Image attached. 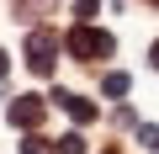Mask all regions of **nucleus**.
Returning <instances> with one entry per match:
<instances>
[{"label":"nucleus","mask_w":159,"mask_h":154,"mask_svg":"<svg viewBox=\"0 0 159 154\" xmlns=\"http://www.w3.org/2000/svg\"><path fill=\"white\" fill-rule=\"evenodd\" d=\"M64 48H69L74 58H101V53H111V37L96 32V27H74V32L64 37Z\"/></svg>","instance_id":"1"},{"label":"nucleus","mask_w":159,"mask_h":154,"mask_svg":"<svg viewBox=\"0 0 159 154\" xmlns=\"http://www.w3.org/2000/svg\"><path fill=\"white\" fill-rule=\"evenodd\" d=\"M53 53H58V32L37 27V32L27 37V64H32L37 74H53Z\"/></svg>","instance_id":"2"},{"label":"nucleus","mask_w":159,"mask_h":154,"mask_svg":"<svg viewBox=\"0 0 159 154\" xmlns=\"http://www.w3.org/2000/svg\"><path fill=\"white\" fill-rule=\"evenodd\" d=\"M53 101H58V106H64L74 122H90V117H96V106H90L85 96H74V91H53Z\"/></svg>","instance_id":"3"},{"label":"nucleus","mask_w":159,"mask_h":154,"mask_svg":"<svg viewBox=\"0 0 159 154\" xmlns=\"http://www.w3.org/2000/svg\"><path fill=\"white\" fill-rule=\"evenodd\" d=\"M11 122H16V128H37V122H43V101H32V96L11 101Z\"/></svg>","instance_id":"4"},{"label":"nucleus","mask_w":159,"mask_h":154,"mask_svg":"<svg viewBox=\"0 0 159 154\" xmlns=\"http://www.w3.org/2000/svg\"><path fill=\"white\" fill-rule=\"evenodd\" d=\"M53 149H58V154H85V138H80V133H64Z\"/></svg>","instance_id":"5"},{"label":"nucleus","mask_w":159,"mask_h":154,"mask_svg":"<svg viewBox=\"0 0 159 154\" xmlns=\"http://www.w3.org/2000/svg\"><path fill=\"white\" fill-rule=\"evenodd\" d=\"M96 11H101V0H74V16H80V21H90Z\"/></svg>","instance_id":"6"},{"label":"nucleus","mask_w":159,"mask_h":154,"mask_svg":"<svg viewBox=\"0 0 159 154\" xmlns=\"http://www.w3.org/2000/svg\"><path fill=\"white\" fill-rule=\"evenodd\" d=\"M106 96H127V74H106Z\"/></svg>","instance_id":"7"},{"label":"nucleus","mask_w":159,"mask_h":154,"mask_svg":"<svg viewBox=\"0 0 159 154\" xmlns=\"http://www.w3.org/2000/svg\"><path fill=\"white\" fill-rule=\"evenodd\" d=\"M138 143H143V149H159V128L143 122V128H138Z\"/></svg>","instance_id":"8"},{"label":"nucleus","mask_w":159,"mask_h":154,"mask_svg":"<svg viewBox=\"0 0 159 154\" xmlns=\"http://www.w3.org/2000/svg\"><path fill=\"white\" fill-rule=\"evenodd\" d=\"M21 154H48V149H43L37 138H21Z\"/></svg>","instance_id":"9"},{"label":"nucleus","mask_w":159,"mask_h":154,"mask_svg":"<svg viewBox=\"0 0 159 154\" xmlns=\"http://www.w3.org/2000/svg\"><path fill=\"white\" fill-rule=\"evenodd\" d=\"M148 58H154V69H159V43H154V48H148Z\"/></svg>","instance_id":"10"},{"label":"nucleus","mask_w":159,"mask_h":154,"mask_svg":"<svg viewBox=\"0 0 159 154\" xmlns=\"http://www.w3.org/2000/svg\"><path fill=\"white\" fill-rule=\"evenodd\" d=\"M0 80H6V53H0Z\"/></svg>","instance_id":"11"},{"label":"nucleus","mask_w":159,"mask_h":154,"mask_svg":"<svg viewBox=\"0 0 159 154\" xmlns=\"http://www.w3.org/2000/svg\"><path fill=\"white\" fill-rule=\"evenodd\" d=\"M106 154H117V149H106Z\"/></svg>","instance_id":"12"},{"label":"nucleus","mask_w":159,"mask_h":154,"mask_svg":"<svg viewBox=\"0 0 159 154\" xmlns=\"http://www.w3.org/2000/svg\"><path fill=\"white\" fill-rule=\"evenodd\" d=\"M154 6H159V0H154Z\"/></svg>","instance_id":"13"}]
</instances>
